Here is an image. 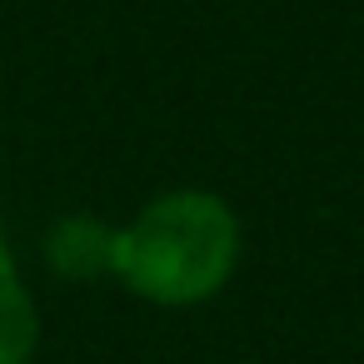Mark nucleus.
Segmentation results:
<instances>
[{"label":"nucleus","instance_id":"obj_1","mask_svg":"<svg viewBox=\"0 0 364 364\" xmlns=\"http://www.w3.org/2000/svg\"><path fill=\"white\" fill-rule=\"evenodd\" d=\"M240 255V225L225 200L205 190L160 195L135 215L130 230H115V274L155 304L210 299Z\"/></svg>","mask_w":364,"mask_h":364},{"label":"nucleus","instance_id":"obj_2","mask_svg":"<svg viewBox=\"0 0 364 364\" xmlns=\"http://www.w3.org/2000/svg\"><path fill=\"white\" fill-rule=\"evenodd\" d=\"M36 334H41V319H36L31 289L21 284V269L0 240V364H26L36 354Z\"/></svg>","mask_w":364,"mask_h":364},{"label":"nucleus","instance_id":"obj_3","mask_svg":"<svg viewBox=\"0 0 364 364\" xmlns=\"http://www.w3.org/2000/svg\"><path fill=\"white\" fill-rule=\"evenodd\" d=\"M46 255L60 274L80 279V274H100V269H115V230L95 225V220H60L46 240Z\"/></svg>","mask_w":364,"mask_h":364}]
</instances>
